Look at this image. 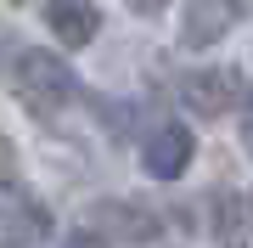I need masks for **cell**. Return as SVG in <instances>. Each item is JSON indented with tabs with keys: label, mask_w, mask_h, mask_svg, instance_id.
<instances>
[{
	"label": "cell",
	"mask_w": 253,
	"mask_h": 248,
	"mask_svg": "<svg viewBox=\"0 0 253 248\" xmlns=\"http://www.w3.org/2000/svg\"><path fill=\"white\" fill-rule=\"evenodd\" d=\"M11 91H17V101L34 119H56V113L79 96V79H73V68L56 51L28 46V51H17V62H11Z\"/></svg>",
	"instance_id": "6da1fadb"
},
{
	"label": "cell",
	"mask_w": 253,
	"mask_h": 248,
	"mask_svg": "<svg viewBox=\"0 0 253 248\" xmlns=\"http://www.w3.org/2000/svg\"><path fill=\"white\" fill-rule=\"evenodd\" d=\"M158 214L141 203H96V220L84 231H73L68 243H152L158 237Z\"/></svg>",
	"instance_id": "7a4b0ae2"
},
{
	"label": "cell",
	"mask_w": 253,
	"mask_h": 248,
	"mask_svg": "<svg viewBox=\"0 0 253 248\" xmlns=\"http://www.w3.org/2000/svg\"><path fill=\"white\" fill-rule=\"evenodd\" d=\"M253 11V0H186V17H180V46L186 51H208L231 34Z\"/></svg>",
	"instance_id": "3957f363"
},
{
	"label": "cell",
	"mask_w": 253,
	"mask_h": 248,
	"mask_svg": "<svg viewBox=\"0 0 253 248\" xmlns=\"http://www.w3.org/2000/svg\"><path fill=\"white\" fill-rule=\"evenodd\" d=\"M180 101L197 119H225L242 101V79H236V68H191L180 79Z\"/></svg>",
	"instance_id": "277c9868"
},
{
	"label": "cell",
	"mask_w": 253,
	"mask_h": 248,
	"mask_svg": "<svg viewBox=\"0 0 253 248\" xmlns=\"http://www.w3.org/2000/svg\"><path fill=\"white\" fill-rule=\"evenodd\" d=\"M191 152H197V141H191V130L180 119H163L152 136L141 141V164L152 181H180L186 164H191Z\"/></svg>",
	"instance_id": "5b68a950"
},
{
	"label": "cell",
	"mask_w": 253,
	"mask_h": 248,
	"mask_svg": "<svg viewBox=\"0 0 253 248\" xmlns=\"http://www.w3.org/2000/svg\"><path fill=\"white\" fill-rule=\"evenodd\" d=\"M45 23H51L56 46L79 51V46H90V40H96V28H101V11L90 6V0H51V6H45Z\"/></svg>",
	"instance_id": "8992f818"
},
{
	"label": "cell",
	"mask_w": 253,
	"mask_h": 248,
	"mask_svg": "<svg viewBox=\"0 0 253 248\" xmlns=\"http://www.w3.org/2000/svg\"><path fill=\"white\" fill-rule=\"evenodd\" d=\"M0 192H6V209H0V226H6V237L34 243V237H45V231H51V214H45V203H40V198H28V192L11 198V186H0Z\"/></svg>",
	"instance_id": "52a82bcc"
},
{
	"label": "cell",
	"mask_w": 253,
	"mask_h": 248,
	"mask_svg": "<svg viewBox=\"0 0 253 248\" xmlns=\"http://www.w3.org/2000/svg\"><path fill=\"white\" fill-rule=\"evenodd\" d=\"M214 237L219 243H248L253 237V203L242 192H219L214 198Z\"/></svg>",
	"instance_id": "ba28073f"
},
{
	"label": "cell",
	"mask_w": 253,
	"mask_h": 248,
	"mask_svg": "<svg viewBox=\"0 0 253 248\" xmlns=\"http://www.w3.org/2000/svg\"><path fill=\"white\" fill-rule=\"evenodd\" d=\"M0 186H17V147H11V136H0Z\"/></svg>",
	"instance_id": "9c48e42d"
},
{
	"label": "cell",
	"mask_w": 253,
	"mask_h": 248,
	"mask_svg": "<svg viewBox=\"0 0 253 248\" xmlns=\"http://www.w3.org/2000/svg\"><path fill=\"white\" fill-rule=\"evenodd\" d=\"M169 0H129V11H141V17H152V11H163Z\"/></svg>",
	"instance_id": "30bf717a"
},
{
	"label": "cell",
	"mask_w": 253,
	"mask_h": 248,
	"mask_svg": "<svg viewBox=\"0 0 253 248\" xmlns=\"http://www.w3.org/2000/svg\"><path fill=\"white\" fill-rule=\"evenodd\" d=\"M248 130H253V96H248Z\"/></svg>",
	"instance_id": "8fae6325"
},
{
	"label": "cell",
	"mask_w": 253,
	"mask_h": 248,
	"mask_svg": "<svg viewBox=\"0 0 253 248\" xmlns=\"http://www.w3.org/2000/svg\"><path fill=\"white\" fill-rule=\"evenodd\" d=\"M11 6H23V0H11Z\"/></svg>",
	"instance_id": "7c38bea8"
}]
</instances>
